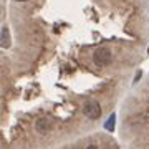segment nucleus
<instances>
[{"label": "nucleus", "instance_id": "obj_7", "mask_svg": "<svg viewBox=\"0 0 149 149\" xmlns=\"http://www.w3.org/2000/svg\"><path fill=\"white\" fill-rule=\"evenodd\" d=\"M17 2H27V0H17Z\"/></svg>", "mask_w": 149, "mask_h": 149}, {"label": "nucleus", "instance_id": "obj_1", "mask_svg": "<svg viewBox=\"0 0 149 149\" xmlns=\"http://www.w3.org/2000/svg\"><path fill=\"white\" fill-rule=\"evenodd\" d=\"M111 60H113V55L108 48H98L95 52V55H93V61L98 66H108L111 63Z\"/></svg>", "mask_w": 149, "mask_h": 149}, {"label": "nucleus", "instance_id": "obj_8", "mask_svg": "<svg viewBox=\"0 0 149 149\" xmlns=\"http://www.w3.org/2000/svg\"><path fill=\"white\" fill-rule=\"evenodd\" d=\"M148 52H149V50H148Z\"/></svg>", "mask_w": 149, "mask_h": 149}, {"label": "nucleus", "instance_id": "obj_5", "mask_svg": "<svg viewBox=\"0 0 149 149\" xmlns=\"http://www.w3.org/2000/svg\"><path fill=\"white\" fill-rule=\"evenodd\" d=\"M114 124H116V114H111L109 119L104 123V128H106L108 131H114Z\"/></svg>", "mask_w": 149, "mask_h": 149}, {"label": "nucleus", "instance_id": "obj_2", "mask_svg": "<svg viewBox=\"0 0 149 149\" xmlns=\"http://www.w3.org/2000/svg\"><path fill=\"white\" fill-rule=\"evenodd\" d=\"M83 113H85V116L90 118V119H98V118L101 116V106H100L98 101H88V103H85V106H83Z\"/></svg>", "mask_w": 149, "mask_h": 149}, {"label": "nucleus", "instance_id": "obj_6", "mask_svg": "<svg viewBox=\"0 0 149 149\" xmlns=\"http://www.w3.org/2000/svg\"><path fill=\"white\" fill-rule=\"evenodd\" d=\"M86 149H98V148H96L95 144H91V146H88V148H86Z\"/></svg>", "mask_w": 149, "mask_h": 149}, {"label": "nucleus", "instance_id": "obj_4", "mask_svg": "<svg viewBox=\"0 0 149 149\" xmlns=\"http://www.w3.org/2000/svg\"><path fill=\"white\" fill-rule=\"evenodd\" d=\"M10 47V32L8 27L2 28V48H8Z\"/></svg>", "mask_w": 149, "mask_h": 149}, {"label": "nucleus", "instance_id": "obj_3", "mask_svg": "<svg viewBox=\"0 0 149 149\" xmlns=\"http://www.w3.org/2000/svg\"><path fill=\"white\" fill-rule=\"evenodd\" d=\"M35 129H37V133H40V134L48 133V131L52 129V121H50V119H47V118L38 119V121L35 123Z\"/></svg>", "mask_w": 149, "mask_h": 149}]
</instances>
